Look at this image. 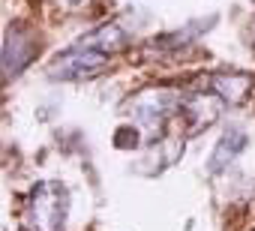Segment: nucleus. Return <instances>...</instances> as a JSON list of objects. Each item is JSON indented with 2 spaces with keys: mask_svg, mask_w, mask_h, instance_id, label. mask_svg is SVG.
<instances>
[{
  "mask_svg": "<svg viewBox=\"0 0 255 231\" xmlns=\"http://www.w3.org/2000/svg\"><path fill=\"white\" fill-rule=\"evenodd\" d=\"M183 111H186V117H189V126L198 132V129H204L207 123H213L219 117V96L216 93H210V96L192 93V96L183 99Z\"/></svg>",
  "mask_w": 255,
  "mask_h": 231,
  "instance_id": "obj_5",
  "label": "nucleus"
},
{
  "mask_svg": "<svg viewBox=\"0 0 255 231\" xmlns=\"http://www.w3.org/2000/svg\"><path fill=\"white\" fill-rule=\"evenodd\" d=\"M138 129H135V126H120V129H117L114 132V144L117 147H120V150H132L135 144H138Z\"/></svg>",
  "mask_w": 255,
  "mask_h": 231,
  "instance_id": "obj_8",
  "label": "nucleus"
},
{
  "mask_svg": "<svg viewBox=\"0 0 255 231\" xmlns=\"http://www.w3.org/2000/svg\"><path fill=\"white\" fill-rule=\"evenodd\" d=\"M54 189H57V183H48L33 192V213H36L39 225H48V228H57L66 216V195L60 192L57 198H51Z\"/></svg>",
  "mask_w": 255,
  "mask_h": 231,
  "instance_id": "obj_3",
  "label": "nucleus"
},
{
  "mask_svg": "<svg viewBox=\"0 0 255 231\" xmlns=\"http://www.w3.org/2000/svg\"><path fill=\"white\" fill-rule=\"evenodd\" d=\"M69 3H81V0H69Z\"/></svg>",
  "mask_w": 255,
  "mask_h": 231,
  "instance_id": "obj_9",
  "label": "nucleus"
},
{
  "mask_svg": "<svg viewBox=\"0 0 255 231\" xmlns=\"http://www.w3.org/2000/svg\"><path fill=\"white\" fill-rule=\"evenodd\" d=\"M33 51H36V45H33L30 33L24 27H9L3 39V75L12 78L18 69H24L33 57Z\"/></svg>",
  "mask_w": 255,
  "mask_h": 231,
  "instance_id": "obj_2",
  "label": "nucleus"
},
{
  "mask_svg": "<svg viewBox=\"0 0 255 231\" xmlns=\"http://www.w3.org/2000/svg\"><path fill=\"white\" fill-rule=\"evenodd\" d=\"M207 90L216 93L225 105H240L252 90V78L249 75H210Z\"/></svg>",
  "mask_w": 255,
  "mask_h": 231,
  "instance_id": "obj_4",
  "label": "nucleus"
},
{
  "mask_svg": "<svg viewBox=\"0 0 255 231\" xmlns=\"http://www.w3.org/2000/svg\"><path fill=\"white\" fill-rule=\"evenodd\" d=\"M246 144V135L240 132V129H225L222 132V138L216 141V150H213V156H210V162H207V168H210V174H219V171H225L228 168V162L240 153V147Z\"/></svg>",
  "mask_w": 255,
  "mask_h": 231,
  "instance_id": "obj_6",
  "label": "nucleus"
},
{
  "mask_svg": "<svg viewBox=\"0 0 255 231\" xmlns=\"http://www.w3.org/2000/svg\"><path fill=\"white\" fill-rule=\"evenodd\" d=\"M102 69H108V54H102V51H84V54H66L57 63H51V78L81 81V78H93Z\"/></svg>",
  "mask_w": 255,
  "mask_h": 231,
  "instance_id": "obj_1",
  "label": "nucleus"
},
{
  "mask_svg": "<svg viewBox=\"0 0 255 231\" xmlns=\"http://www.w3.org/2000/svg\"><path fill=\"white\" fill-rule=\"evenodd\" d=\"M81 45H90L93 51H102V54H117L126 45V33L120 24H105L87 36H81Z\"/></svg>",
  "mask_w": 255,
  "mask_h": 231,
  "instance_id": "obj_7",
  "label": "nucleus"
}]
</instances>
